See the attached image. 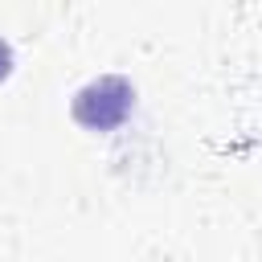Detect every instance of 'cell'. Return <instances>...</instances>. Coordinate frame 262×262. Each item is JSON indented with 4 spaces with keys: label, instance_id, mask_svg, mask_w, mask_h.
Returning a JSON list of instances; mask_svg holds the SVG:
<instances>
[{
    "label": "cell",
    "instance_id": "cell-2",
    "mask_svg": "<svg viewBox=\"0 0 262 262\" xmlns=\"http://www.w3.org/2000/svg\"><path fill=\"white\" fill-rule=\"evenodd\" d=\"M8 61H12V53H8V45H4V41H0V78H4V74H8Z\"/></svg>",
    "mask_w": 262,
    "mask_h": 262
},
{
    "label": "cell",
    "instance_id": "cell-1",
    "mask_svg": "<svg viewBox=\"0 0 262 262\" xmlns=\"http://www.w3.org/2000/svg\"><path fill=\"white\" fill-rule=\"evenodd\" d=\"M127 111H131V86L123 78H98L74 98V119L82 127H94V131L123 123Z\"/></svg>",
    "mask_w": 262,
    "mask_h": 262
}]
</instances>
